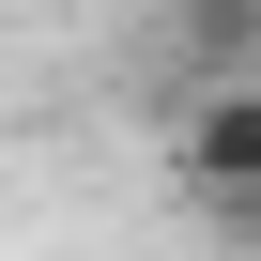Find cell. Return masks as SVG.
Wrapping results in <instances>:
<instances>
[{"label": "cell", "instance_id": "obj_1", "mask_svg": "<svg viewBox=\"0 0 261 261\" xmlns=\"http://www.w3.org/2000/svg\"><path fill=\"white\" fill-rule=\"evenodd\" d=\"M246 185H261V77H185V108H169V200L215 215Z\"/></svg>", "mask_w": 261, "mask_h": 261}, {"label": "cell", "instance_id": "obj_2", "mask_svg": "<svg viewBox=\"0 0 261 261\" xmlns=\"http://www.w3.org/2000/svg\"><path fill=\"white\" fill-rule=\"evenodd\" d=\"M169 77H261V0H154Z\"/></svg>", "mask_w": 261, "mask_h": 261}, {"label": "cell", "instance_id": "obj_3", "mask_svg": "<svg viewBox=\"0 0 261 261\" xmlns=\"http://www.w3.org/2000/svg\"><path fill=\"white\" fill-rule=\"evenodd\" d=\"M200 230H215V246H230V261H261V185H246V200H215V215H200Z\"/></svg>", "mask_w": 261, "mask_h": 261}]
</instances>
